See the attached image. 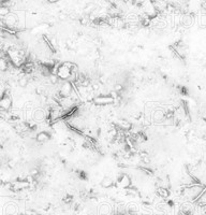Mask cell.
Segmentation results:
<instances>
[{"label":"cell","mask_w":206,"mask_h":215,"mask_svg":"<svg viewBox=\"0 0 206 215\" xmlns=\"http://www.w3.org/2000/svg\"><path fill=\"white\" fill-rule=\"evenodd\" d=\"M92 103L97 107H106V105L114 103V98L111 95H99V96L95 97Z\"/></svg>","instance_id":"6da1fadb"},{"label":"cell","mask_w":206,"mask_h":215,"mask_svg":"<svg viewBox=\"0 0 206 215\" xmlns=\"http://www.w3.org/2000/svg\"><path fill=\"white\" fill-rule=\"evenodd\" d=\"M73 89H74V85H73L71 82H69V81H63V82L61 83L60 88H59V93H58V94L60 95V97H62V98L70 97V95H71V93L73 91Z\"/></svg>","instance_id":"7a4b0ae2"},{"label":"cell","mask_w":206,"mask_h":215,"mask_svg":"<svg viewBox=\"0 0 206 215\" xmlns=\"http://www.w3.org/2000/svg\"><path fill=\"white\" fill-rule=\"evenodd\" d=\"M12 108V98L8 91H4L0 97V110L9 111Z\"/></svg>","instance_id":"3957f363"},{"label":"cell","mask_w":206,"mask_h":215,"mask_svg":"<svg viewBox=\"0 0 206 215\" xmlns=\"http://www.w3.org/2000/svg\"><path fill=\"white\" fill-rule=\"evenodd\" d=\"M117 185H118L120 188L127 189V188L131 187V185H132L131 179H130L129 175H127V174H122V175L119 177L118 180H117Z\"/></svg>","instance_id":"277c9868"},{"label":"cell","mask_w":206,"mask_h":215,"mask_svg":"<svg viewBox=\"0 0 206 215\" xmlns=\"http://www.w3.org/2000/svg\"><path fill=\"white\" fill-rule=\"evenodd\" d=\"M46 117H48V111L46 112L44 109H40V108H39V109H36V110L33 111L32 119H34V121H42L46 119Z\"/></svg>","instance_id":"5b68a950"},{"label":"cell","mask_w":206,"mask_h":215,"mask_svg":"<svg viewBox=\"0 0 206 215\" xmlns=\"http://www.w3.org/2000/svg\"><path fill=\"white\" fill-rule=\"evenodd\" d=\"M151 117L157 123H161V121H164L165 119V111L161 110V109H155L152 112H151Z\"/></svg>","instance_id":"8992f818"},{"label":"cell","mask_w":206,"mask_h":215,"mask_svg":"<svg viewBox=\"0 0 206 215\" xmlns=\"http://www.w3.org/2000/svg\"><path fill=\"white\" fill-rule=\"evenodd\" d=\"M52 135H50V133L47 131H40L38 135H36V141L38 143H46L51 140Z\"/></svg>","instance_id":"52a82bcc"},{"label":"cell","mask_w":206,"mask_h":215,"mask_svg":"<svg viewBox=\"0 0 206 215\" xmlns=\"http://www.w3.org/2000/svg\"><path fill=\"white\" fill-rule=\"evenodd\" d=\"M101 186L103 188H110V187H112L113 185H114V181H113V179L112 177H104L103 179L101 180Z\"/></svg>","instance_id":"ba28073f"},{"label":"cell","mask_w":206,"mask_h":215,"mask_svg":"<svg viewBox=\"0 0 206 215\" xmlns=\"http://www.w3.org/2000/svg\"><path fill=\"white\" fill-rule=\"evenodd\" d=\"M28 82H29V80H28V77H26V75H21V77L17 79V85H18L19 87H22V88H26V87H27Z\"/></svg>","instance_id":"9c48e42d"},{"label":"cell","mask_w":206,"mask_h":215,"mask_svg":"<svg viewBox=\"0 0 206 215\" xmlns=\"http://www.w3.org/2000/svg\"><path fill=\"white\" fill-rule=\"evenodd\" d=\"M181 22H183V25L184 26H190L193 23V17L190 14H186V15H184Z\"/></svg>","instance_id":"30bf717a"},{"label":"cell","mask_w":206,"mask_h":215,"mask_svg":"<svg viewBox=\"0 0 206 215\" xmlns=\"http://www.w3.org/2000/svg\"><path fill=\"white\" fill-rule=\"evenodd\" d=\"M157 193L159 194L160 197H162V198H168L170 196V194H169V190L166 187H159L158 190H157Z\"/></svg>","instance_id":"8fae6325"},{"label":"cell","mask_w":206,"mask_h":215,"mask_svg":"<svg viewBox=\"0 0 206 215\" xmlns=\"http://www.w3.org/2000/svg\"><path fill=\"white\" fill-rule=\"evenodd\" d=\"M10 14V10L6 6H0V17H7Z\"/></svg>","instance_id":"7c38bea8"},{"label":"cell","mask_w":206,"mask_h":215,"mask_svg":"<svg viewBox=\"0 0 206 215\" xmlns=\"http://www.w3.org/2000/svg\"><path fill=\"white\" fill-rule=\"evenodd\" d=\"M114 91L120 95L121 93L124 91V85H122L121 83H116L115 85H114Z\"/></svg>","instance_id":"4fadbf2b"},{"label":"cell","mask_w":206,"mask_h":215,"mask_svg":"<svg viewBox=\"0 0 206 215\" xmlns=\"http://www.w3.org/2000/svg\"><path fill=\"white\" fill-rule=\"evenodd\" d=\"M100 213L103 215H107L108 213H110V207L108 205H106V204H103L101 207V209H100Z\"/></svg>","instance_id":"5bb4252c"},{"label":"cell","mask_w":206,"mask_h":215,"mask_svg":"<svg viewBox=\"0 0 206 215\" xmlns=\"http://www.w3.org/2000/svg\"><path fill=\"white\" fill-rule=\"evenodd\" d=\"M48 77H50V81L52 84H57L58 82H59V77H57V74H54V73H52V74L48 75Z\"/></svg>","instance_id":"9a60e30c"},{"label":"cell","mask_w":206,"mask_h":215,"mask_svg":"<svg viewBox=\"0 0 206 215\" xmlns=\"http://www.w3.org/2000/svg\"><path fill=\"white\" fill-rule=\"evenodd\" d=\"M140 50H141V47H139V46H133V47H131V49H130V52H131V53H137Z\"/></svg>","instance_id":"2e32d148"},{"label":"cell","mask_w":206,"mask_h":215,"mask_svg":"<svg viewBox=\"0 0 206 215\" xmlns=\"http://www.w3.org/2000/svg\"><path fill=\"white\" fill-rule=\"evenodd\" d=\"M26 215H40V214L37 213L36 211H28V212L26 213Z\"/></svg>","instance_id":"e0dca14e"}]
</instances>
